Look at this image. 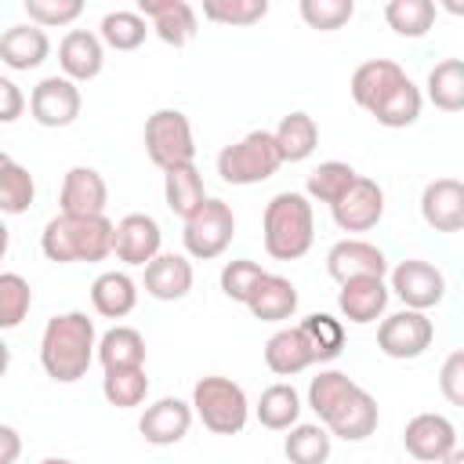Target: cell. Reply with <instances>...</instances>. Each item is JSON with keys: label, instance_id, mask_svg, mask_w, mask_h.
I'll use <instances>...</instances> for the list:
<instances>
[{"label": "cell", "instance_id": "17", "mask_svg": "<svg viewBox=\"0 0 464 464\" xmlns=\"http://www.w3.org/2000/svg\"><path fill=\"white\" fill-rule=\"evenodd\" d=\"M326 272L330 279L337 283H348V279H362V276H377L384 279L388 276V257L381 246L366 243V239H341L330 246L326 254Z\"/></svg>", "mask_w": 464, "mask_h": 464}, {"label": "cell", "instance_id": "29", "mask_svg": "<svg viewBox=\"0 0 464 464\" xmlns=\"http://www.w3.org/2000/svg\"><path fill=\"white\" fill-rule=\"evenodd\" d=\"M91 304L102 319H123L138 304V283L127 272H102L91 283Z\"/></svg>", "mask_w": 464, "mask_h": 464}, {"label": "cell", "instance_id": "51", "mask_svg": "<svg viewBox=\"0 0 464 464\" xmlns=\"http://www.w3.org/2000/svg\"><path fill=\"white\" fill-rule=\"evenodd\" d=\"M439 464H464V450H453V453H446Z\"/></svg>", "mask_w": 464, "mask_h": 464}, {"label": "cell", "instance_id": "6", "mask_svg": "<svg viewBox=\"0 0 464 464\" xmlns=\"http://www.w3.org/2000/svg\"><path fill=\"white\" fill-rule=\"evenodd\" d=\"M283 167L272 130H250L218 152V174L228 185H261Z\"/></svg>", "mask_w": 464, "mask_h": 464}, {"label": "cell", "instance_id": "22", "mask_svg": "<svg viewBox=\"0 0 464 464\" xmlns=\"http://www.w3.org/2000/svg\"><path fill=\"white\" fill-rule=\"evenodd\" d=\"M388 283L377 279V276H362V279H348L341 283V294H337V308L348 323L355 326H366V323H377L388 308Z\"/></svg>", "mask_w": 464, "mask_h": 464}, {"label": "cell", "instance_id": "32", "mask_svg": "<svg viewBox=\"0 0 464 464\" xmlns=\"http://www.w3.org/2000/svg\"><path fill=\"white\" fill-rule=\"evenodd\" d=\"M428 102L442 112L464 109V62L460 58H446L428 72Z\"/></svg>", "mask_w": 464, "mask_h": 464}, {"label": "cell", "instance_id": "23", "mask_svg": "<svg viewBox=\"0 0 464 464\" xmlns=\"http://www.w3.org/2000/svg\"><path fill=\"white\" fill-rule=\"evenodd\" d=\"M51 54V40L40 25L22 22V25H7L0 33V62L14 72H29L36 65H44Z\"/></svg>", "mask_w": 464, "mask_h": 464}, {"label": "cell", "instance_id": "19", "mask_svg": "<svg viewBox=\"0 0 464 464\" xmlns=\"http://www.w3.org/2000/svg\"><path fill=\"white\" fill-rule=\"evenodd\" d=\"M420 218L435 232L464 228V185L457 178H435L420 192Z\"/></svg>", "mask_w": 464, "mask_h": 464}, {"label": "cell", "instance_id": "43", "mask_svg": "<svg viewBox=\"0 0 464 464\" xmlns=\"http://www.w3.org/2000/svg\"><path fill=\"white\" fill-rule=\"evenodd\" d=\"M297 11H301V22H304L308 29L334 33V29H341V25L352 22L355 4H352V0H301Z\"/></svg>", "mask_w": 464, "mask_h": 464}, {"label": "cell", "instance_id": "34", "mask_svg": "<svg viewBox=\"0 0 464 464\" xmlns=\"http://www.w3.org/2000/svg\"><path fill=\"white\" fill-rule=\"evenodd\" d=\"M355 178H359V174H355V167H352V163L326 160V163H319V167L308 174V181H304V196H308V199H315V203L334 207V203L348 192V185H352Z\"/></svg>", "mask_w": 464, "mask_h": 464}, {"label": "cell", "instance_id": "30", "mask_svg": "<svg viewBox=\"0 0 464 464\" xmlns=\"http://www.w3.org/2000/svg\"><path fill=\"white\" fill-rule=\"evenodd\" d=\"M163 199H167L170 214H178L181 221L192 218V214L207 203L203 174L196 170V163H188V167H174V170L163 174Z\"/></svg>", "mask_w": 464, "mask_h": 464}, {"label": "cell", "instance_id": "46", "mask_svg": "<svg viewBox=\"0 0 464 464\" xmlns=\"http://www.w3.org/2000/svg\"><path fill=\"white\" fill-rule=\"evenodd\" d=\"M439 392L450 406H464V352H450L439 370Z\"/></svg>", "mask_w": 464, "mask_h": 464}, {"label": "cell", "instance_id": "49", "mask_svg": "<svg viewBox=\"0 0 464 464\" xmlns=\"http://www.w3.org/2000/svg\"><path fill=\"white\" fill-rule=\"evenodd\" d=\"M7 366H11V348L4 344V337H0V377L7 373Z\"/></svg>", "mask_w": 464, "mask_h": 464}, {"label": "cell", "instance_id": "28", "mask_svg": "<svg viewBox=\"0 0 464 464\" xmlns=\"http://www.w3.org/2000/svg\"><path fill=\"white\" fill-rule=\"evenodd\" d=\"M272 141H276V152H279L283 163H301V160H308L315 152L319 127H315V120L308 112L297 109V112H286L279 120V127L272 130Z\"/></svg>", "mask_w": 464, "mask_h": 464}, {"label": "cell", "instance_id": "47", "mask_svg": "<svg viewBox=\"0 0 464 464\" xmlns=\"http://www.w3.org/2000/svg\"><path fill=\"white\" fill-rule=\"evenodd\" d=\"M25 112V94L11 76H0V123H14Z\"/></svg>", "mask_w": 464, "mask_h": 464}, {"label": "cell", "instance_id": "24", "mask_svg": "<svg viewBox=\"0 0 464 464\" xmlns=\"http://www.w3.org/2000/svg\"><path fill=\"white\" fill-rule=\"evenodd\" d=\"M192 290V261L185 254H156L145 265V294L156 301H181Z\"/></svg>", "mask_w": 464, "mask_h": 464}, {"label": "cell", "instance_id": "2", "mask_svg": "<svg viewBox=\"0 0 464 464\" xmlns=\"http://www.w3.org/2000/svg\"><path fill=\"white\" fill-rule=\"evenodd\" d=\"M94 348H98L94 319H87V312H62L47 319L40 334V366L51 381L72 384L87 377L94 362Z\"/></svg>", "mask_w": 464, "mask_h": 464}, {"label": "cell", "instance_id": "35", "mask_svg": "<svg viewBox=\"0 0 464 464\" xmlns=\"http://www.w3.org/2000/svg\"><path fill=\"white\" fill-rule=\"evenodd\" d=\"M286 442H283V453L290 464H326L330 460V431L323 424H294L286 428Z\"/></svg>", "mask_w": 464, "mask_h": 464}, {"label": "cell", "instance_id": "3", "mask_svg": "<svg viewBox=\"0 0 464 464\" xmlns=\"http://www.w3.org/2000/svg\"><path fill=\"white\" fill-rule=\"evenodd\" d=\"M261 239L268 257L276 261H297L312 250L315 239V214L312 199L304 192H279L268 199L261 218Z\"/></svg>", "mask_w": 464, "mask_h": 464}, {"label": "cell", "instance_id": "8", "mask_svg": "<svg viewBox=\"0 0 464 464\" xmlns=\"http://www.w3.org/2000/svg\"><path fill=\"white\" fill-rule=\"evenodd\" d=\"M236 236V214L225 199H210L192 214L185 218V232H181V243H185V254L196 257V261H214L228 250Z\"/></svg>", "mask_w": 464, "mask_h": 464}, {"label": "cell", "instance_id": "52", "mask_svg": "<svg viewBox=\"0 0 464 464\" xmlns=\"http://www.w3.org/2000/svg\"><path fill=\"white\" fill-rule=\"evenodd\" d=\"M40 464H72V460H69V457H44Z\"/></svg>", "mask_w": 464, "mask_h": 464}, {"label": "cell", "instance_id": "27", "mask_svg": "<svg viewBox=\"0 0 464 464\" xmlns=\"http://www.w3.org/2000/svg\"><path fill=\"white\" fill-rule=\"evenodd\" d=\"M94 359L105 366V373L112 370H141L145 366V337L134 326H112L98 337Z\"/></svg>", "mask_w": 464, "mask_h": 464}, {"label": "cell", "instance_id": "10", "mask_svg": "<svg viewBox=\"0 0 464 464\" xmlns=\"http://www.w3.org/2000/svg\"><path fill=\"white\" fill-rule=\"evenodd\" d=\"M388 294H395L406 308L413 312H428L435 308L442 297H446V276L431 265V261H420V257H406L392 268V286Z\"/></svg>", "mask_w": 464, "mask_h": 464}, {"label": "cell", "instance_id": "40", "mask_svg": "<svg viewBox=\"0 0 464 464\" xmlns=\"http://www.w3.org/2000/svg\"><path fill=\"white\" fill-rule=\"evenodd\" d=\"M36 199V181L29 174V167L22 163H7L0 167V214H25Z\"/></svg>", "mask_w": 464, "mask_h": 464}, {"label": "cell", "instance_id": "42", "mask_svg": "<svg viewBox=\"0 0 464 464\" xmlns=\"http://www.w3.org/2000/svg\"><path fill=\"white\" fill-rule=\"evenodd\" d=\"M268 14V0H203V18L218 25H257Z\"/></svg>", "mask_w": 464, "mask_h": 464}, {"label": "cell", "instance_id": "38", "mask_svg": "<svg viewBox=\"0 0 464 464\" xmlns=\"http://www.w3.org/2000/svg\"><path fill=\"white\" fill-rule=\"evenodd\" d=\"M297 326H301V334L308 337L315 362H334V359L344 352V326H341V319H334V315H326V312H312V315H304Z\"/></svg>", "mask_w": 464, "mask_h": 464}, {"label": "cell", "instance_id": "39", "mask_svg": "<svg viewBox=\"0 0 464 464\" xmlns=\"http://www.w3.org/2000/svg\"><path fill=\"white\" fill-rule=\"evenodd\" d=\"M102 395L109 406L116 410H134L145 402L149 395V377H145V366L141 370H112L102 377Z\"/></svg>", "mask_w": 464, "mask_h": 464}, {"label": "cell", "instance_id": "33", "mask_svg": "<svg viewBox=\"0 0 464 464\" xmlns=\"http://www.w3.org/2000/svg\"><path fill=\"white\" fill-rule=\"evenodd\" d=\"M420 105H424V98H420V87L406 76L370 116L381 123V127H392V130H399V127H410V123H417V116H420Z\"/></svg>", "mask_w": 464, "mask_h": 464}, {"label": "cell", "instance_id": "14", "mask_svg": "<svg viewBox=\"0 0 464 464\" xmlns=\"http://www.w3.org/2000/svg\"><path fill=\"white\" fill-rule=\"evenodd\" d=\"M160 246H163V232L149 214H127L112 225V254L130 268L138 265L145 268L160 254Z\"/></svg>", "mask_w": 464, "mask_h": 464}, {"label": "cell", "instance_id": "25", "mask_svg": "<svg viewBox=\"0 0 464 464\" xmlns=\"http://www.w3.org/2000/svg\"><path fill=\"white\" fill-rule=\"evenodd\" d=\"M246 308H250V315L261 319V323H286V319H294V312H297V286H294L286 276L265 272L261 283L254 286Z\"/></svg>", "mask_w": 464, "mask_h": 464}, {"label": "cell", "instance_id": "7", "mask_svg": "<svg viewBox=\"0 0 464 464\" xmlns=\"http://www.w3.org/2000/svg\"><path fill=\"white\" fill-rule=\"evenodd\" d=\"M145 152L167 174L174 167H188L196 160L192 123L181 109H156L145 120Z\"/></svg>", "mask_w": 464, "mask_h": 464}, {"label": "cell", "instance_id": "36", "mask_svg": "<svg viewBox=\"0 0 464 464\" xmlns=\"http://www.w3.org/2000/svg\"><path fill=\"white\" fill-rule=\"evenodd\" d=\"M384 22L392 33L417 40L435 25V4L431 0H388L384 4Z\"/></svg>", "mask_w": 464, "mask_h": 464}, {"label": "cell", "instance_id": "11", "mask_svg": "<svg viewBox=\"0 0 464 464\" xmlns=\"http://www.w3.org/2000/svg\"><path fill=\"white\" fill-rule=\"evenodd\" d=\"M80 109H83L80 87L58 72L44 76L29 94V112L40 127H69V123H76Z\"/></svg>", "mask_w": 464, "mask_h": 464}, {"label": "cell", "instance_id": "1", "mask_svg": "<svg viewBox=\"0 0 464 464\" xmlns=\"http://www.w3.org/2000/svg\"><path fill=\"white\" fill-rule=\"evenodd\" d=\"M308 406L315 410L319 424L344 442L370 439L381 420L377 399L341 370H319L308 381Z\"/></svg>", "mask_w": 464, "mask_h": 464}, {"label": "cell", "instance_id": "18", "mask_svg": "<svg viewBox=\"0 0 464 464\" xmlns=\"http://www.w3.org/2000/svg\"><path fill=\"white\" fill-rule=\"evenodd\" d=\"M62 214L72 218H102L109 203V185L94 167H69L62 181Z\"/></svg>", "mask_w": 464, "mask_h": 464}, {"label": "cell", "instance_id": "44", "mask_svg": "<svg viewBox=\"0 0 464 464\" xmlns=\"http://www.w3.org/2000/svg\"><path fill=\"white\" fill-rule=\"evenodd\" d=\"M261 276H265V268H261L257 261H250V257L228 261V265L221 268V294H225L228 301H236V304H246L250 294H254V286L261 283Z\"/></svg>", "mask_w": 464, "mask_h": 464}, {"label": "cell", "instance_id": "31", "mask_svg": "<svg viewBox=\"0 0 464 464\" xmlns=\"http://www.w3.org/2000/svg\"><path fill=\"white\" fill-rule=\"evenodd\" d=\"M257 420H261V428H268V431H286V428H294L297 424V417H301V395H297V388L294 384H268L265 392H261V399H257Z\"/></svg>", "mask_w": 464, "mask_h": 464}, {"label": "cell", "instance_id": "37", "mask_svg": "<svg viewBox=\"0 0 464 464\" xmlns=\"http://www.w3.org/2000/svg\"><path fill=\"white\" fill-rule=\"evenodd\" d=\"M149 36V22L138 11H109L98 25V40L112 51H138Z\"/></svg>", "mask_w": 464, "mask_h": 464}, {"label": "cell", "instance_id": "45", "mask_svg": "<svg viewBox=\"0 0 464 464\" xmlns=\"http://www.w3.org/2000/svg\"><path fill=\"white\" fill-rule=\"evenodd\" d=\"M25 14L33 25L54 29V25H72L83 14V4L80 0H25Z\"/></svg>", "mask_w": 464, "mask_h": 464}, {"label": "cell", "instance_id": "53", "mask_svg": "<svg viewBox=\"0 0 464 464\" xmlns=\"http://www.w3.org/2000/svg\"><path fill=\"white\" fill-rule=\"evenodd\" d=\"M7 163H11V156H7V152H0V167H7Z\"/></svg>", "mask_w": 464, "mask_h": 464}, {"label": "cell", "instance_id": "9", "mask_svg": "<svg viewBox=\"0 0 464 464\" xmlns=\"http://www.w3.org/2000/svg\"><path fill=\"white\" fill-rule=\"evenodd\" d=\"M431 341H435L431 319L424 312H413V308L392 312L377 326V348L388 359H417V355H424L431 348Z\"/></svg>", "mask_w": 464, "mask_h": 464}, {"label": "cell", "instance_id": "20", "mask_svg": "<svg viewBox=\"0 0 464 464\" xmlns=\"http://www.w3.org/2000/svg\"><path fill=\"white\" fill-rule=\"evenodd\" d=\"M58 65H62V76L65 80L87 83L105 65V44L91 29H69L62 36V44H58Z\"/></svg>", "mask_w": 464, "mask_h": 464}, {"label": "cell", "instance_id": "15", "mask_svg": "<svg viewBox=\"0 0 464 464\" xmlns=\"http://www.w3.org/2000/svg\"><path fill=\"white\" fill-rule=\"evenodd\" d=\"M188 428H192V406L178 395L156 399L152 406H145V413L138 420V431L149 446H174L188 435Z\"/></svg>", "mask_w": 464, "mask_h": 464}, {"label": "cell", "instance_id": "48", "mask_svg": "<svg viewBox=\"0 0 464 464\" xmlns=\"http://www.w3.org/2000/svg\"><path fill=\"white\" fill-rule=\"evenodd\" d=\"M22 457V435L11 424H0V464H14Z\"/></svg>", "mask_w": 464, "mask_h": 464}, {"label": "cell", "instance_id": "41", "mask_svg": "<svg viewBox=\"0 0 464 464\" xmlns=\"http://www.w3.org/2000/svg\"><path fill=\"white\" fill-rule=\"evenodd\" d=\"M33 308V286L18 272H0V330L22 326Z\"/></svg>", "mask_w": 464, "mask_h": 464}, {"label": "cell", "instance_id": "5", "mask_svg": "<svg viewBox=\"0 0 464 464\" xmlns=\"http://www.w3.org/2000/svg\"><path fill=\"white\" fill-rule=\"evenodd\" d=\"M188 406H192V417H199L203 428L214 435H239L250 417L246 392L232 377H218V373L196 381Z\"/></svg>", "mask_w": 464, "mask_h": 464}, {"label": "cell", "instance_id": "16", "mask_svg": "<svg viewBox=\"0 0 464 464\" xmlns=\"http://www.w3.org/2000/svg\"><path fill=\"white\" fill-rule=\"evenodd\" d=\"M138 14L149 22V29L170 44V47H185L196 40L199 33V22H196V11L192 4L185 0H141L138 4Z\"/></svg>", "mask_w": 464, "mask_h": 464}, {"label": "cell", "instance_id": "4", "mask_svg": "<svg viewBox=\"0 0 464 464\" xmlns=\"http://www.w3.org/2000/svg\"><path fill=\"white\" fill-rule=\"evenodd\" d=\"M40 250L54 265L76 261H105L112 254V221L102 218H72L54 214L40 232Z\"/></svg>", "mask_w": 464, "mask_h": 464}, {"label": "cell", "instance_id": "21", "mask_svg": "<svg viewBox=\"0 0 464 464\" xmlns=\"http://www.w3.org/2000/svg\"><path fill=\"white\" fill-rule=\"evenodd\" d=\"M402 80H406V72H402L399 62H392V58H370V62H362V65L352 72L348 91H352V102H355L359 109L373 112Z\"/></svg>", "mask_w": 464, "mask_h": 464}, {"label": "cell", "instance_id": "50", "mask_svg": "<svg viewBox=\"0 0 464 464\" xmlns=\"http://www.w3.org/2000/svg\"><path fill=\"white\" fill-rule=\"evenodd\" d=\"M7 246H11V232H7V225L0 221V261H4V254H7Z\"/></svg>", "mask_w": 464, "mask_h": 464}, {"label": "cell", "instance_id": "12", "mask_svg": "<svg viewBox=\"0 0 464 464\" xmlns=\"http://www.w3.org/2000/svg\"><path fill=\"white\" fill-rule=\"evenodd\" d=\"M334 225L341 232H370L381 218H384V188L373 178H355L348 185V192L330 207Z\"/></svg>", "mask_w": 464, "mask_h": 464}, {"label": "cell", "instance_id": "26", "mask_svg": "<svg viewBox=\"0 0 464 464\" xmlns=\"http://www.w3.org/2000/svg\"><path fill=\"white\" fill-rule=\"evenodd\" d=\"M315 362L308 337L301 334V326H283L265 341V366L276 377H294L301 370H308Z\"/></svg>", "mask_w": 464, "mask_h": 464}, {"label": "cell", "instance_id": "13", "mask_svg": "<svg viewBox=\"0 0 464 464\" xmlns=\"http://www.w3.org/2000/svg\"><path fill=\"white\" fill-rule=\"evenodd\" d=\"M402 446L420 464H439L446 453L457 450V428L442 413H417L402 428Z\"/></svg>", "mask_w": 464, "mask_h": 464}]
</instances>
